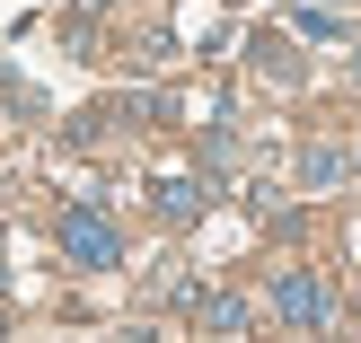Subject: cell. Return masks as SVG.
Here are the masks:
<instances>
[{"instance_id": "cell-1", "label": "cell", "mask_w": 361, "mask_h": 343, "mask_svg": "<svg viewBox=\"0 0 361 343\" xmlns=\"http://www.w3.org/2000/svg\"><path fill=\"white\" fill-rule=\"evenodd\" d=\"M62 256L88 264V273H106V264H123V229L106 220L97 203H71V211H62Z\"/></svg>"}, {"instance_id": "cell-2", "label": "cell", "mask_w": 361, "mask_h": 343, "mask_svg": "<svg viewBox=\"0 0 361 343\" xmlns=\"http://www.w3.org/2000/svg\"><path fill=\"white\" fill-rule=\"evenodd\" d=\"M274 317H282V326H326V291H317V273H282L274 282Z\"/></svg>"}, {"instance_id": "cell-3", "label": "cell", "mask_w": 361, "mask_h": 343, "mask_svg": "<svg viewBox=\"0 0 361 343\" xmlns=\"http://www.w3.org/2000/svg\"><path fill=\"white\" fill-rule=\"evenodd\" d=\"M194 317H203L212 335H247V326H256V308H247V299H229V291H203V308H194Z\"/></svg>"}, {"instance_id": "cell-4", "label": "cell", "mask_w": 361, "mask_h": 343, "mask_svg": "<svg viewBox=\"0 0 361 343\" xmlns=\"http://www.w3.org/2000/svg\"><path fill=\"white\" fill-rule=\"evenodd\" d=\"M203 211V185L194 176H159V220H194Z\"/></svg>"}, {"instance_id": "cell-5", "label": "cell", "mask_w": 361, "mask_h": 343, "mask_svg": "<svg viewBox=\"0 0 361 343\" xmlns=\"http://www.w3.org/2000/svg\"><path fill=\"white\" fill-rule=\"evenodd\" d=\"M300 176H309V185H335V176H344V150H309V158H300Z\"/></svg>"}]
</instances>
